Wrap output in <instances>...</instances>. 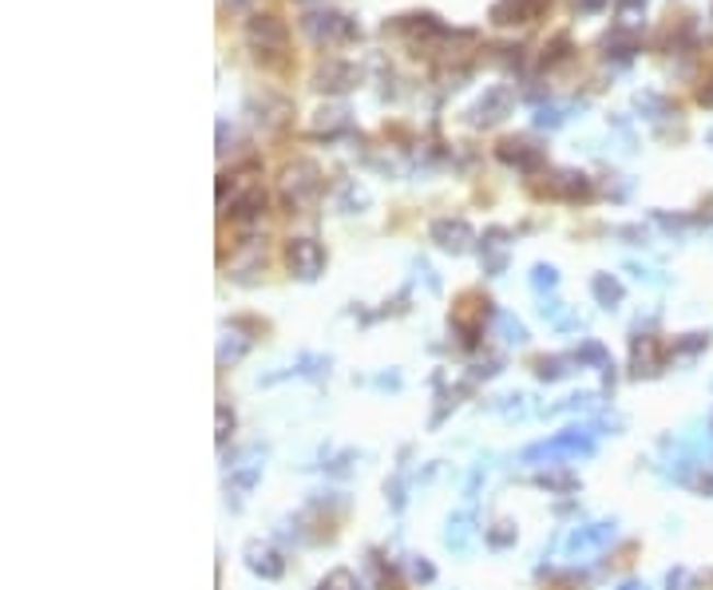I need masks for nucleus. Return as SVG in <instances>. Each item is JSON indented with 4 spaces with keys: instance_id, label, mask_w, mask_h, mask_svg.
Returning <instances> with one entry per match:
<instances>
[{
    "instance_id": "obj_1",
    "label": "nucleus",
    "mask_w": 713,
    "mask_h": 590,
    "mask_svg": "<svg viewBox=\"0 0 713 590\" xmlns=\"http://www.w3.org/2000/svg\"><path fill=\"white\" fill-rule=\"evenodd\" d=\"M321 187H325V178H321V166L313 159H294V163L281 166L278 195H281V207L290 210V215L310 210L318 203Z\"/></svg>"
},
{
    "instance_id": "obj_2",
    "label": "nucleus",
    "mask_w": 713,
    "mask_h": 590,
    "mask_svg": "<svg viewBox=\"0 0 713 590\" xmlns=\"http://www.w3.org/2000/svg\"><path fill=\"white\" fill-rule=\"evenodd\" d=\"M301 32H306V41L318 44V48L361 41V24L337 9H310L306 16H301Z\"/></svg>"
},
{
    "instance_id": "obj_3",
    "label": "nucleus",
    "mask_w": 713,
    "mask_h": 590,
    "mask_svg": "<svg viewBox=\"0 0 713 590\" xmlns=\"http://www.w3.org/2000/svg\"><path fill=\"white\" fill-rule=\"evenodd\" d=\"M230 183H234V195H230V203L222 207V215L230 218V222H238V227H250V222H258L262 215H266L269 198L266 190H262L258 178H246V175H230Z\"/></svg>"
},
{
    "instance_id": "obj_4",
    "label": "nucleus",
    "mask_w": 713,
    "mask_h": 590,
    "mask_svg": "<svg viewBox=\"0 0 713 590\" xmlns=\"http://www.w3.org/2000/svg\"><path fill=\"white\" fill-rule=\"evenodd\" d=\"M246 44L262 56H281L286 53V44H290V32H286V24L274 16V12H254L246 21Z\"/></svg>"
},
{
    "instance_id": "obj_5",
    "label": "nucleus",
    "mask_w": 713,
    "mask_h": 590,
    "mask_svg": "<svg viewBox=\"0 0 713 590\" xmlns=\"http://www.w3.org/2000/svg\"><path fill=\"white\" fill-rule=\"evenodd\" d=\"M286 266L301 281L321 278V269H325V246L318 239H310V234H298V239L286 242Z\"/></svg>"
},
{
    "instance_id": "obj_6",
    "label": "nucleus",
    "mask_w": 713,
    "mask_h": 590,
    "mask_svg": "<svg viewBox=\"0 0 713 590\" xmlns=\"http://www.w3.org/2000/svg\"><path fill=\"white\" fill-rule=\"evenodd\" d=\"M511 104H516V88L496 83V88H487V92L472 104V112H468V124H472V127H496V124H504L507 115H511Z\"/></svg>"
},
{
    "instance_id": "obj_7",
    "label": "nucleus",
    "mask_w": 713,
    "mask_h": 590,
    "mask_svg": "<svg viewBox=\"0 0 713 590\" xmlns=\"http://www.w3.org/2000/svg\"><path fill=\"white\" fill-rule=\"evenodd\" d=\"M384 32H401V36H409L413 44L445 41V36H452V32H448V24L440 21L436 12H404V16L384 21Z\"/></svg>"
},
{
    "instance_id": "obj_8",
    "label": "nucleus",
    "mask_w": 713,
    "mask_h": 590,
    "mask_svg": "<svg viewBox=\"0 0 713 590\" xmlns=\"http://www.w3.org/2000/svg\"><path fill=\"white\" fill-rule=\"evenodd\" d=\"M357 83H361V68H357V63H349V60H330V63H321L318 76H313V88H318V92H330V95H345V92H353Z\"/></svg>"
},
{
    "instance_id": "obj_9",
    "label": "nucleus",
    "mask_w": 713,
    "mask_h": 590,
    "mask_svg": "<svg viewBox=\"0 0 713 590\" xmlns=\"http://www.w3.org/2000/svg\"><path fill=\"white\" fill-rule=\"evenodd\" d=\"M496 159L507 166H516V171H524V175H536L539 166L548 163L543 147H536L531 139H504V143L496 147Z\"/></svg>"
},
{
    "instance_id": "obj_10",
    "label": "nucleus",
    "mask_w": 713,
    "mask_h": 590,
    "mask_svg": "<svg viewBox=\"0 0 713 590\" xmlns=\"http://www.w3.org/2000/svg\"><path fill=\"white\" fill-rule=\"evenodd\" d=\"M634 24L631 21H622V24H614V28L602 36V60L607 63H614V68H626V63L639 56V41H634Z\"/></svg>"
},
{
    "instance_id": "obj_11",
    "label": "nucleus",
    "mask_w": 713,
    "mask_h": 590,
    "mask_svg": "<svg viewBox=\"0 0 713 590\" xmlns=\"http://www.w3.org/2000/svg\"><path fill=\"white\" fill-rule=\"evenodd\" d=\"M428 234H433L436 246L448 250V254H464L475 242V230L468 227L464 218H436L433 227H428Z\"/></svg>"
},
{
    "instance_id": "obj_12",
    "label": "nucleus",
    "mask_w": 713,
    "mask_h": 590,
    "mask_svg": "<svg viewBox=\"0 0 713 590\" xmlns=\"http://www.w3.org/2000/svg\"><path fill=\"white\" fill-rule=\"evenodd\" d=\"M242 559H246V567L254 570L258 579H281V575H286L281 551H274L269 543H262V539H250L246 547H242Z\"/></svg>"
},
{
    "instance_id": "obj_13",
    "label": "nucleus",
    "mask_w": 713,
    "mask_h": 590,
    "mask_svg": "<svg viewBox=\"0 0 713 590\" xmlns=\"http://www.w3.org/2000/svg\"><path fill=\"white\" fill-rule=\"evenodd\" d=\"M548 4L551 0H496L487 16H492V24H499V28H511V24H531Z\"/></svg>"
},
{
    "instance_id": "obj_14",
    "label": "nucleus",
    "mask_w": 713,
    "mask_h": 590,
    "mask_svg": "<svg viewBox=\"0 0 713 590\" xmlns=\"http://www.w3.org/2000/svg\"><path fill=\"white\" fill-rule=\"evenodd\" d=\"M548 178V195L551 198H567V203H579V198H590V178L583 175V171H571V166H559V171H551V175H543Z\"/></svg>"
},
{
    "instance_id": "obj_15",
    "label": "nucleus",
    "mask_w": 713,
    "mask_h": 590,
    "mask_svg": "<svg viewBox=\"0 0 713 590\" xmlns=\"http://www.w3.org/2000/svg\"><path fill=\"white\" fill-rule=\"evenodd\" d=\"M590 452H595V444H590L587 436H579L575 428H571V432L555 436V440H548V444L528 448V452H524V460H536V456H590Z\"/></svg>"
},
{
    "instance_id": "obj_16",
    "label": "nucleus",
    "mask_w": 713,
    "mask_h": 590,
    "mask_svg": "<svg viewBox=\"0 0 713 590\" xmlns=\"http://www.w3.org/2000/svg\"><path fill=\"white\" fill-rule=\"evenodd\" d=\"M507 230H487L484 242H480V262H484V274H504L507 269Z\"/></svg>"
},
{
    "instance_id": "obj_17",
    "label": "nucleus",
    "mask_w": 713,
    "mask_h": 590,
    "mask_svg": "<svg viewBox=\"0 0 713 590\" xmlns=\"http://www.w3.org/2000/svg\"><path fill=\"white\" fill-rule=\"evenodd\" d=\"M349 127V107L345 104H325L318 115H313V131L333 139V135H342Z\"/></svg>"
},
{
    "instance_id": "obj_18",
    "label": "nucleus",
    "mask_w": 713,
    "mask_h": 590,
    "mask_svg": "<svg viewBox=\"0 0 713 590\" xmlns=\"http://www.w3.org/2000/svg\"><path fill=\"white\" fill-rule=\"evenodd\" d=\"M590 293H595V301H599L602 310H614L622 301V281L614 274H595L590 278Z\"/></svg>"
},
{
    "instance_id": "obj_19",
    "label": "nucleus",
    "mask_w": 713,
    "mask_h": 590,
    "mask_svg": "<svg viewBox=\"0 0 713 590\" xmlns=\"http://www.w3.org/2000/svg\"><path fill=\"white\" fill-rule=\"evenodd\" d=\"M658 342L654 337H642V342H634V373H658Z\"/></svg>"
},
{
    "instance_id": "obj_20",
    "label": "nucleus",
    "mask_w": 713,
    "mask_h": 590,
    "mask_svg": "<svg viewBox=\"0 0 713 590\" xmlns=\"http://www.w3.org/2000/svg\"><path fill=\"white\" fill-rule=\"evenodd\" d=\"M614 535V523H590L587 531H575L571 535V551H583V547H595V543H607Z\"/></svg>"
},
{
    "instance_id": "obj_21",
    "label": "nucleus",
    "mask_w": 713,
    "mask_h": 590,
    "mask_svg": "<svg viewBox=\"0 0 713 590\" xmlns=\"http://www.w3.org/2000/svg\"><path fill=\"white\" fill-rule=\"evenodd\" d=\"M634 107H639L646 119H662V115H670V104H666L658 92H639V95H634Z\"/></svg>"
},
{
    "instance_id": "obj_22",
    "label": "nucleus",
    "mask_w": 713,
    "mask_h": 590,
    "mask_svg": "<svg viewBox=\"0 0 713 590\" xmlns=\"http://www.w3.org/2000/svg\"><path fill=\"white\" fill-rule=\"evenodd\" d=\"M318 590H357V575H353V570H345V567H337V570H330V575L321 579Z\"/></svg>"
},
{
    "instance_id": "obj_23",
    "label": "nucleus",
    "mask_w": 713,
    "mask_h": 590,
    "mask_svg": "<svg viewBox=\"0 0 713 590\" xmlns=\"http://www.w3.org/2000/svg\"><path fill=\"white\" fill-rule=\"evenodd\" d=\"M571 56V36H555V41L543 48V68H555Z\"/></svg>"
},
{
    "instance_id": "obj_24",
    "label": "nucleus",
    "mask_w": 713,
    "mask_h": 590,
    "mask_svg": "<svg viewBox=\"0 0 713 590\" xmlns=\"http://www.w3.org/2000/svg\"><path fill=\"white\" fill-rule=\"evenodd\" d=\"M531 286H536V293L555 290V286H559V269L555 266H543V262H539V266L531 269Z\"/></svg>"
},
{
    "instance_id": "obj_25",
    "label": "nucleus",
    "mask_w": 713,
    "mask_h": 590,
    "mask_svg": "<svg viewBox=\"0 0 713 590\" xmlns=\"http://www.w3.org/2000/svg\"><path fill=\"white\" fill-rule=\"evenodd\" d=\"M563 365H567L563 357H539V361H536V373L543 377V381H559V377L567 373Z\"/></svg>"
},
{
    "instance_id": "obj_26",
    "label": "nucleus",
    "mask_w": 713,
    "mask_h": 590,
    "mask_svg": "<svg viewBox=\"0 0 713 590\" xmlns=\"http://www.w3.org/2000/svg\"><path fill=\"white\" fill-rule=\"evenodd\" d=\"M496 322H499V329L507 333V342H516V345H524V342H528V329H524V325H519L516 317H511V313H499Z\"/></svg>"
},
{
    "instance_id": "obj_27",
    "label": "nucleus",
    "mask_w": 713,
    "mask_h": 590,
    "mask_svg": "<svg viewBox=\"0 0 713 590\" xmlns=\"http://www.w3.org/2000/svg\"><path fill=\"white\" fill-rule=\"evenodd\" d=\"M496 63H504V68H519V63H524V48H519V44H499Z\"/></svg>"
},
{
    "instance_id": "obj_28",
    "label": "nucleus",
    "mask_w": 713,
    "mask_h": 590,
    "mask_svg": "<svg viewBox=\"0 0 713 590\" xmlns=\"http://www.w3.org/2000/svg\"><path fill=\"white\" fill-rule=\"evenodd\" d=\"M563 124V112H559V107H539L536 112V127H543V131H555V127Z\"/></svg>"
},
{
    "instance_id": "obj_29",
    "label": "nucleus",
    "mask_w": 713,
    "mask_h": 590,
    "mask_svg": "<svg viewBox=\"0 0 713 590\" xmlns=\"http://www.w3.org/2000/svg\"><path fill=\"white\" fill-rule=\"evenodd\" d=\"M511 539H516V528H511V523H496V531H487V543H492V547H507Z\"/></svg>"
},
{
    "instance_id": "obj_30",
    "label": "nucleus",
    "mask_w": 713,
    "mask_h": 590,
    "mask_svg": "<svg viewBox=\"0 0 713 590\" xmlns=\"http://www.w3.org/2000/svg\"><path fill=\"white\" fill-rule=\"evenodd\" d=\"M230 428H234V413H230L227 404H218V444H222V440H227L230 436Z\"/></svg>"
},
{
    "instance_id": "obj_31",
    "label": "nucleus",
    "mask_w": 713,
    "mask_h": 590,
    "mask_svg": "<svg viewBox=\"0 0 713 590\" xmlns=\"http://www.w3.org/2000/svg\"><path fill=\"white\" fill-rule=\"evenodd\" d=\"M242 352H246V342H234V345L222 342V349H218V361H222V365H227V361L234 365L238 357H242Z\"/></svg>"
},
{
    "instance_id": "obj_32",
    "label": "nucleus",
    "mask_w": 713,
    "mask_h": 590,
    "mask_svg": "<svg viewBox=\"0 0 713 590\" xmlns=\"http://www.w3.org/2000/svg\"><path fill=\"white\" fill-rule=\"evenodd\" d=\"M539 487H575V476H555V472H543V476H539Z\"/></svg>"
},
{
    "instance_id": "obj_33",
    "label": "nucleus",
    "mask_w": 713,
    "mask_h": 590,
    "mask_svg": "<svg viewBox=\"0 0 713 590\" xmlns=\"http://www.w3.org/2000/svg\"><path fill=\"white\" fill-rule=\"evenodd\" d=\"M413 575H416V579H424V582H428V579H436V570L428 567V563H421V559L413 563Z\"/></svg>"
},
{
    "instance_id": "obj_34",
    "label": "nucleus",
    "mask_w": 713,
    "mask_h": 590,
    "mask_svg": "<svg viewBox=\"0 0 713 590\" xmlns=\"http://www.w3.org/2000/svg\"><path fill=\"white\" fill-rule=\"evenodd\" d=\"M619 4V12H642L646 9V0H614Z\"/></svg>"
},
{
    "instance_id": "obj_35",
    "label": "nucleus",
    "mask_w": 713,
    "mask_h": 590,
    "mask_svg": "<svg viewBox=\"0 0 713 590\" xmlns=\"http://www.w3.org/2000/svg\"><path fill=\"white\" fill-rule=\"evenodd\" d=\"M607 4H610V0H579V9H583V12H602Z\"/></svg>"
},
{
    "instance_id": "obj_36",
    "label": "nucleus",
    "mask_w": 713,
    "mask_h": 590,
    "mask_svg": "<svg viewBox=\"0 0 713 590\" xmlns=\"http://www.w3.org/2000/svg\"><path fill=\"white\" fill-rule=\"evenodd\" d=\"M698 100H702V104H705V107H713V80H710V83H705L702 92H698Z\"/></svg>"
},
{
    "instance_id": "obj_37",
    "label": "nucleus",
    "mask_w": 713,
    "mask_h": 590,
    "mask_svg": "<svg viewBox=\"0 0 713 590\" xmlns=\"http://www.w3.org/2000/svg\"><path fill=\"white\" fill-rule=\"evenodd\" d=\"M619 590H646V587H639V582H622Z\"/></svg>"
},
{
    "instance_id": "obj_38",
    "label": "nucleus",
    "mask_w": 713,
    "mask_h": 590,
    "mask_svg": "<svg viewBox=\"0 0 713 590\" xmlns=\"http://www.w3.org/2000/svg\"><path fill=\"white\" fill-rule=\"evenodd\" d=\"M298 4H306V9H313V4H318V0H298Z\"/></svg>"
},
{
    "instance_id": "obj_39",
    "label": "nucleus",
    "mask_w": 713,
    "mask_h": 590,
    "mask_svg": "<svg viewBox=\"0 0 713 590\" xmlns=\"http://www.w3.org/2000/svg\"><path fill=\"white\" fill-rule=\"evenodd\" d=\"M230 4H246V0H230Z\"/></svg>"
},
{
    "instance_id": "obj_40",
    "label": "nucleus",
    "mask_w": 713,
    "mask_h": 590,
    "mask_svg": "<svg viewBox=\"0 0 713 590\" xmlns=\"http://www.w3.org/2000/svg\"><path fill=\"white\" fill-rule=\"evenodd\" d=\"M710 143H713V131H710Z\"/></svg>"
}]
</instances>
